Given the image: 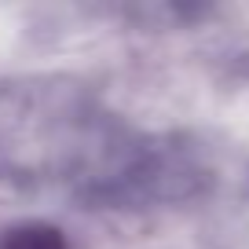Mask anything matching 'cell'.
I'll return each instance as SVG.
<instances>
[{"label":"cell","instance_id":"1","mask_svg":"<svg viewBox=\"0 0 249 249\" xmlns=\"http://www.w3.org/2000/svg\"><path fill=\"white\" fill-rule=\"evenodd\" d=\"M0 249H66L62 234L55 227H40V224H30V227H15L0 238Z\"/></svg>","mask_w":249,"mask_h":249}]
</instances>
